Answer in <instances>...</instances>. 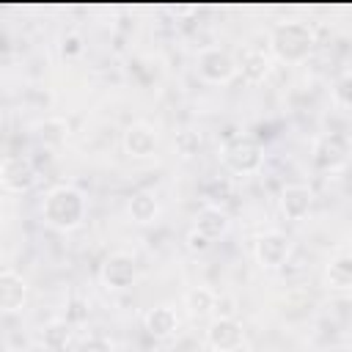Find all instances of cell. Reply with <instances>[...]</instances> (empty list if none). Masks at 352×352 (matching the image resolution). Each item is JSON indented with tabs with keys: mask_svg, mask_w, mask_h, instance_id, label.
I'll list each match as a JSON object with an SVG mask.
<instances>
[{
	"mask_svg": "<svg viewBox=\"0 0 352 352\" xmlns=\"http://www.w3.org/2000/svg\"><path fill=\"white\" fill-rule=\"evenodd\" d=\"M60 52H63L66 58H74V55H80V52H82V38H80L77 33H69V36H63V41H60Z\"/></svg>",
	"mask_w": 352,
	"mask_h": 352,
	"instance_id": "cell-26",
	"label": "cell"
},
{
	"mask_svg": "<svg viewBox=\"0 0 352 352\" xmlns=\"http://www.w3.org/2000/svg\"><path fill=\"white\" fill-rule=\"evenodd\" d=\"M206 344L214 352H236L245 344V324L236 316H214L206 327Z\"/></svg>",
	"mask_w": 352,
	"mask_h": 352,
	"instance_id": "cell-8",
	"label": "cell"
},
{
	"mask_svg": "<svg viewBox=\"0 0 352 352\" xmlns=\"http://www.w3.org/2000/svg\"><path fill=\"white\" fill-rule=\"evenodd\" d=\"M25 300H28V280L16 270L3 267V272H0V305H3V311L14 314L25 305Z\"/></svg>",
	"mask_w": 352,
	"mask_h": 352,
	"instance_id": "cell-13",
	"label": "cell"
},
{
	"mask_svg": "<svg viewBox=\"0 0 352 352\" xmlns=\"http://www.w3.org/2000/svg\"><path fill=\"white\" fill-rule=\"evenodd\" d=\"M236 66H239V74H242L245 82L258 85L272 72V55L267 50H261V47H245L239 52V58H236Z\"/></svg>",
	"mask_w": 352,
	"mask_h": 352,
	"instance_id": "cell-11",
	"label": "cell"
},
{
	"mask_svg": "<svg viewBox=\"0 0 352 352\" xmlns=\"http://www.w3.org/2000/svg\"><path fill=\"white\" fill-rule=\"evenodd\" d=\"M220 162H223L226 170H231L236 176H253L264 165V148L250 135H234L223 143Z\"/></svg>",
	"mask_w": 352,
	"mask_h": 352,
	"instance_id": "cell-3",
	"label": "cell"
},
{
	"mask_svg": "<svg viewBox=\"0 0 352 352\" xmlns=\"http://www.w3.org/2000/svg\"><path fill=\"white\" fill-rule=\"evenodd\" d=\"M126 214H129L138 226L154 223L157 214H160V201H157V195H154V192H146V190L132 192L129 201H126Z\"/></svg>",
	"mask_w": 352,
	"mask_h": 352,
	"instance_id": "cell-17",
	"label": "cell"
},
{
	"mask_svg": "<svg viewBox=\"0 0 352 352\" xmlns=\"http://www.w3.org/2000/svg\"><path fill=\"white\" fill-rule=\"evenodd\" d=\"M85 212H88L85 195L74 184H55V187L47 190V195L41 201V217L55 231L80 228L82 220H85Z\"/></svg>",
	"mask_w": 352,
	"mask_h": 352,
	"instance_id": "cell-1",
	"label": "cell"
},
{
	"mask_svg": "<svg viewBox=\"0 0 352 352\" xmlns=\"http://www.w3.org/2000/svg\"><path fill=\"white\" fill-rule=\"evenodd\" d=\"M231 195V182H226V179H220V182H212V184H206V198H209V204H223L226 198Z\"/></svg>",
	"mask_w": 352,
	"mask_h": 352,
	"instance_id": "cell-24",
	"label": "cell"
},
{
	"mask_svg": "<svg viewBox=\"0 0 352 352\" xmlns=\"http://www.w3.org/2000/svg\"><path fill=\"white\" fill-rule=\"evenodd\" d=\"M66 341H69V324L66 322L47 324V330H44V344L47 346H63Z\"/></svg>",
	"mask_w": 352,
	"mask_h": 352,
	"instance_id": "cell-23",
	"label": "cell"
},
{
	"mask_svg": "<svg viewBox=\"0 0 352 352\" xmlns=\"http://www.w3.org/2000/svg\"><path fill=\"white\" fill-rule=\"evenodd\" d=\"M72 352H116V346H113V341L104 338V336H85V338H80V341L74 344Z\"/></svg>",
	"mask_w": 352,
	"mask_h": 352,
	"instance_id": "cell-22",
	"label": "cell"
},
{
	"mask_svg": "<svg viewBox=\"0 0 352 352\" xmlns=\"http://www.w3.org/2000/svg\"><path fill=\"white\" fill-rule=\"evenodd\" d=\"M184 245H187L190 253H206V250L212 248V239H206L198 228H190L187 236H184Z\"/></svg>",
	"mask_w": 352,
	"mask_h": 352,
	"instance_id": "cell-25",
	"label": "cell"
},
{
	"mask_svg": "<svg viewBox=\"0 0 352 352\" xmlns=\"http://www.w3.org/2000/svg\"><path fill=\"white\" fill-rule=\"evenodd\" d=\"M278 206L283 212L286 220H302L311 206H314V190L308 184H286L280 190V198H278Z\"/></svg>",
	"mask_w": 352,
	"mask_h": 352,
	"instance_id": "cell-12",
	"label": "cell"
},
{
	"mask_svg": "<svg viewBox=\"0 0 352 352\" xmlns=\"http://www.w3.org/2000/svg\"><path fill=\"white\" fill-rule=\"evenodd\" d=\"M121 143H124V151L129 157L146 160V157H154V151L160 146V135L148 124H129L121 135Z\"/></svg>",
	"mask_w": 352,
	"mask_h": 352,
	"instance_id": "cell-10",
	"label": "cell"
},
{
	"mask_svg": "<svg viewBox=\"0 0 352 352\" xmlns=\"http://www.w3.org/2000/svg\"><path fill=\"white\" fill-rule=\"evenodd\" d=\"M330 352H352V346H344V344H341V346H333Z\"/></svg>",
	"mask_w": 352,
	"mask_h": 352,
	"instance_id": "cell-27",
	"label": "cell"
},
{
	"mask_svg": "<svg viewBox=\"0 0 352 352\" xmlns=\"http://www.w3.org/2000/svg\"><path fill=\"white\" fill-rule=\"evenodd\" d=\"M184 305H187L190 316H198L201 319V316L212 314V308L217 305V294L209 286H195V289H190L184 294Z\"/></svg>",
	"mask_w": 352,
	"mask_h": 352,
	"instance_id": "cell-19",
	"label": "cell"
},
{
	"mask_svg": "<svg viewBox=\"0 0 352 352\" xmlns=\"http://www.w3.org/2000/svg\"><path fill=\"white\" fill-rule=\"evenodd\" d=\"M192 228H198L206 239H220V236H226L228 234V228H231V217H228V212L223 209V206H217V204H206V206H201L198 209V214H195V226Z\"/></svg>",
	"mask_w": 352,
	"mask_h": 352,
	"instance_id": "cell-14",
	"label": "cell"
},
{
	"mask_svg": "<svg viewBox=\"0 0 352 352\" xmlns=\"http://www.w3.org/2000/svg\"><path fill=\"white\" fill-rule=\"evenodd\" d=\"M99 280L110 292H126V289H132L135 280H138V264H135V258L129 253H110L102 261Z\"/></svg>",
	"mask_w": 352,
	"mask_h": 352,
	"instance_id": "cell-7",
	"label": "cell"
},
{
	"mask_svg": "<svg viewBox=\"0 0 352 352\" xmlns=\"http://www.w3.org/2000/svg\"><path fill=\"white\" fill-rule=\"evenodd\" d=\"M195 69H198V77H201L204 82H212V85L231 82V80L239 74L236 58H234L228 50H223V47H204V50L198 52Z\"/></svg>",
	"mask_w": 352,
	"mask_h": 352,
	"instance_id": "cell-5",
	"label": "cell"
},
{
	"mask_svg": "<svg viewBox=\"0 0 352 352\" xmlns=\"http://www.w3.org/2000/svg\"><path fill=\"white\" fill-rule=\"evenodd\" d=\"M253 253L261 270H280L292 256V239L283 231H264L253 242Z\"/></svg>",
	"mask_w": 352,
	"mask_h": 352,
	"instance_id": "cell-6",
	"label": "cell"
},
{
	"mask_svg": "<svg viewBox=\"0 0 352 352\" xmlns=\"http://www.w3.org/2000/svg\"><path fill=\"white\" fill-rule=\"evenodd\" d=\"M333 102L338 107H352V72H344L333 82Z\"/></svg>",
	"mask_w": 352,
	"mask_h": 352,
	"instance_id": "cell-21",
	"label": "cell"
},
{
	"mask_svg": "<svg viewBox=\"0 0 352 352\" xmlns=\"http://www.w3.org/2000/svg\"><path fill=\"white\" fill-rule=\"evenodd\" d=\"M0 182L8 192H28L38 182V170L30 157L25 154H8L0 165Z\"/></svg>",
	"mask_w": 352,
	"mask_h": 352,
	"instance_id": "cell-9",
	"label": "cell"
},
{
	"mask_svg": "<svg viewBox=\"0 0 352 352\" xmlns=\"http://www.w3.org/2000/svg\"><path fill=\"white\" fill-rule=\"evenodd\" d=\"M324 283L333 292H352V253H338L327 261Z\"/></svg>",
	"mask_w": 352,
	"mask_h": 352,
	"instance_id": "cell-16",
	"label": "cell"
},
{
	"mask_svg": "<svg viewBox=\"0 0 352 352\" xmlns=\"http://www.w3.org/2000/svg\"><path fill=\"white\" fill-rule=\"evenodd\" d=\"M198 148H201V132H195V129H182V132L176 135V154H179V157L190 160V157L198 154Z\"/></svg>",
	"mask_w": 352,
	"mask_h": 352,
	"instance_id": "cell-20",
	"label": "cell"
},
{
	"mask_svg": "<svg viewBox=\"0 0 352 352\" xmlns=\"http://www.w3.org/2000/svg\"><path fill=\"white\" fill-rule=\"evenodd\" d=\"M352 140L344 132H324L311 146V160L319 170H341L349 162Z\"/></svg>",
	"mask_w": 352,
	"mask_h": 352,
	"instance_id": "cell-4",
	"label": "cell"
},
{
	"mask_svg": "<svg viewBox=\"0 0 352 352\" xmlns=\"http://www.w3.org/2000/svg\"><path fill=\"white\" fill-rule=\"evenodd\" d=\"M316 47V33L308 22L286 19L278 22L270 33V55L283 63H302Z\"/></svg>",
	"mask_w": 352,
	"mask_h": 352,
	"instance_id": "cell-2",
	"label": "cell"
},
{
	"mask_svg": "<svg viewBox=\"0 0 352 352\" xmlns=\"http://www.w3.org/2000/svg\"><path fill=\"white\" fill-rule=\"evenodd\" d=\"M33 132H36V138H38L44 146H60V143L69 138V124H66V118L50 116V118H44V121H38V124L33 126Z\"/></svg>",
	"mask_w": 352,
	"mask_h": 352,
	"instance_id": "cell-18",
	"label": "cell"
},
{
	"mask_svg": "<svg viewBox=\"0 0 352 352\" xmlns=\"http://www.w3.org/2000/svg\"><path fill=\"white\" fill-rule=\"evenodd\" d=\"M143 327L154 338H170L176 333V327H179V316H176V311L170 305H154V308L146 311Z\"/></svg>",
	"mask_w": 352,
	"mask_h": 352,
	"instance_id": "cell-15",
	"label": "cell"
}]
</instances>
